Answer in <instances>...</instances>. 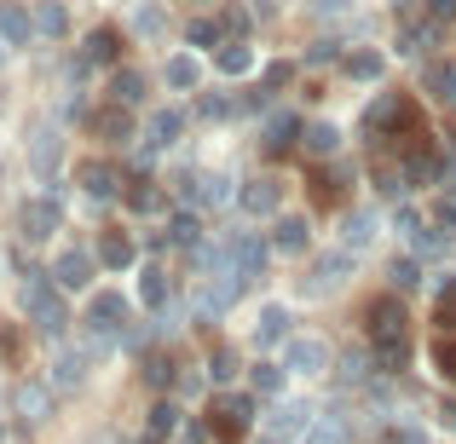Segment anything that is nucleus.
I'll return each instance as SVG.
<instances>
[{"label":"nucleus","instance_id":"1","mask_svg":"<svg viewBox=\"0 0 456 444\" xmlns=\"http://www.w3.org/2000/svg\"><path fill=\"white\" fill-rule=\"evenodd\" d=\"M23 311H29V323L46 335V341H64V335H69L64 289H53L46 278H29V283H23Z\"/></svg>","mask_w":456,"mask_h":444},{"label":"nucleus","instance_id":"2","mask_svg":"<svg viewBox=\"0 0 456 444\" xmlns=\"http://www.w3.org/2000/svg\"><path fill=\"white\" fill-rule=\"evenodd\" d=\"M266 260H272V248L260 243L255 231H232L220 243V271H225V278H243V283L248 278H266Z\"/></svg>","mask_w":456,"mask_h":444},{"label":"nucleus","instance_id":"3","mask_svg":"<svg viewBox=\"0 0 456 444\" xmlns=\"http://www.w3.org/2000/svg\"><path fill=\"white\" fill-rule=\"evenodd\" d=\"M312 422H318V416H312L306 399H283L278 410L266 416V439H272V444H301V439L312 433Z\"/></svg>","mask_w":456,"mask_h":444},{"label":"nucleus","instance_id":"4","mask_svg":"<svg viewBox=\"0 0 456 444\" xmlns=\"http://www.w3.org/2000/svg\"><path fill=\"white\" fill-rule=\"evenodd\" d=\"M283 369H289V375H323V369H330V346H323L318 335H289V341H283Z\"/></svg>","mask_w":456,"mask_h":444},{"label":"nucleus","instance_id":"5","mask_svg":"<svg viewBox=\"0 0 456 444\" xmlns=\"http://www.w3.org/2000/svg\"><path fill=\"white\" fill-rule=\"evenodd\" d=\"M93 278H99V260H93L87 248H64V254L53 260V283H58L64 295H81Z\"/></svg>","mask_w":456,"mask_h":444},{"label":"nucleus","instance_id":"6","mask_svg":"<svg viewBox=\"0 0 456 444\" xmlns=\"http://www.w3.org/2000/svg\"><path fill=\"white\" fill-rule=\"evenodd\" d=\"M87 364H93V352H81V346H58L46 387H53V392H81V387H87Z\"/></svg>","mask_w":456,"mask_h":444},{"label":"nucleus","instance_id":"7","mask_svg":"<svg viewBox=\"0 0 456 444\" xmlns=\"http://www.w3.org/2000/svg\"><path fill=\"white\" fill-rule=\"evenodd\" d=\"M64 225V208H58V197H29L18 214V231L29 237V243H46V237Z\"/></svg>","mask_w":456,"mask_h":444},{"label":"nucleus","instance_id":"8","mask_svg":"<svg viewBox=\"0 0 456 444\" xmlns=\"http://www.w3.org/2000/svg\"><path fill=\"white\" fill-rule=\"evenodd\" d=\"M12 410H18L23 427H41L46 416H53V387H46V381H23V387L12 392Z\"/></svg>","mask_w":456,"mask_h":444},{"label":"nucleus","instance_id":"9","mask_svg":"<svg viewBox=\"0 0 456 444\" xmlns=\"http://www.w3.org/2000/svg\"><path fill=\"white\" fill-rule=\"evenodd\" d=\"M93 133L104 139V145H127V139H134V110H127V104H99V110H93Z\"/></svg>","mask_w":456,"mask_h":444},{"label":"nucleus","instance_id":"10","mask_svg":"<svg viewBox=\"0 0 456 444\" xmlns=\"http://www.w3.org/2000/svg\"><path fill=\"white\" fill-rule=\"evenodd\" d=\"M214 422H220V433H248L255 427V392H225L214 404Z\"/></svg>","mask_w":456,"mask_h":444},{"label":"nucleus","instance_id":"11","mask_svg":"<svg viewBox=\"0 0 456 444\" xmlns=\"http://www.w3.org/2000/svg\"><path fill=\"white\" fill-rule=\"evenodd\" d=\"M122 323H127V300L122 295H93V306H87V329L93 335H122Z\"/></svg>","mask_w":456,"mask_h":444},{"label":"nucleus","instance_id":"12","mask_svg":"<svg viewBox=\"0 0 456 444\" xmlns=\"http://www.w3.org/2000/svg\"><path fill=\"white\" fill-rule=\"evenodd\" d=\"M346 278H353V254H346V248H335V254H323L318 266H312V295H330V289H341Z\"/></svg>","mask_w":456,"mask_h":444},{"label":"nucleus","instance_id":"13","mask_svg":"<svg viewBox=\"0 0 456 444\" xmlns=\"http://www.w3.org/2000/svg\"><path fill=\"white\" fill-rule=\"evenodd\" d=\"M0 41L6 46H29L35 41V12H23L18 0H0Z\"/></svg>","mask_w":456,"mask_h":444},{"label":"nucleus","instance_id":"14","mask_svg":"<svg viewBox=\"0 0 456 444\" xmlns=\"http://www.w3.org/2000/svg\"><path fill=\"white\" fill-rule=\"evenodd\" d=\"M81 190H87L93 202H116L122 197V174H116L110 162H87L81 167Z\"/></svg>","mask_w":456,"mask_h":444},{"label":"nucleus","instance_id":"15","mask_svg":"<svg viewBox=\"0 0 456 444\" xmlns=\"http://www.w3.org/2000/svg\"><path fill=\"white\" fill-rule=\"evenodd\" d=\"M179 133H185V110H174V104H167V110H151V116H145V139H151V150H167Z\"/></svg>","mask_w":456,"mask_h":444},{"label":"nucleus","instance_id":"16","mask_svg":"<svg viewBox=\"0 0 456 444\" xmlns=\"http://www.w3.org/2000/svg\"><path fill=\"white\" fill-rule=\"evenodd\" d=\"M301 150L312 156V162H330V156L341 150V127L335 122H306L301 127Z\"/></svg>","mask_w":456,"mask_h":444},{"label":"nucleus","instance_id":"17","mask_svg":"<svg viewBox=\"0 0 456 444\" xmlns=\"http://www.w3.org/2000/svg\"><path fill=\"white\" fill-rule=\"evenodd\" d=\"M370 335H376V341H404V306L393 295L370 306Z\"/></svg>","mask_w":456,"mask_h":444},{"label":"nucleus","instance_id":"18","mask_svg":"<svg viewBox=\"0 0 456 444\" xmlns=\"http://www.w3.org/2000/svg\"><path fill=\"white\" fill-rule=\"evenodd\" d=\"M237 202H243V214H278L283 190H278V179H248V185L237 190Z\"/></svg>","mask_w":456,"mask_h":444},{"label":"nucleus","instance_id":"19","mask_svg":"<svg viewBox=\"0 0 456 444\" xmlns=\"http://www.w3.org/2000/svg\"><path fill=\"white\" fill-rule=\"evenodd\" d=\"M370 243H376V214H370V208H353L341 220V248H346V254H358V248H370Z\"/></svg>","mask_w":456,"mask_h":444},{"label":"nucleus","instance_id":"20","mask_svg":"<svg viewBox=\"0 0 456 444\" xmlns=\"http://www.w3.org/2000/svg\"><path fill=\"white\" fill-rule=\"evenodd\" d=\"M162 81H167L174 93H197V81H202V64H197L191 52H174V58L162 64Z\"/></svg>","mask_w":456,"mask_h":444},{"label":"nucleus","instance_id":"21","mask_svg":"<svg viewBox=\"0 0 456 444\" xmlns=\"http://www.w3.org/2000/svg\"><path fill=\"white\" fill-rule=\"evenodd\" d=\"M272 248H278V254H301L306 248V220L301 214H283V220L272 225Z\"/></svg>","mask_w":456,"mask_h":444},{"label":"nucleus","instance_id":"22","mask_svg":"<svg viewBox=\"0 0 456 444\" xmlns=\"http://www.w3.org/2000/svg\"><path fill=\"white\" fill-rule=\"evenodd\" d=\"M110 99H116V104H127V110H134V104L145 99V76H139L134 64H116V76H110Z\"/></svg>","mask_w":456,"mask_h":444},{"label":"nucleus","instance_id":"23","mask_svg":"<svg viewBox=\"0 0 456 444\" xmlns=\"http://www.w3.org/2000/svg\"><path fill=\"white\" fill-rule=\"evenodd\" d=\"M346 439H353V422H346L341 410H330V416H318V422H312V433L301 444H346Z\"/></svg>","mask_w":456,"mask_h":444},{"label":"nucleus","instance_id":"24","mask_svg":"<svg viewBox=\"0 0 456 444\" xmlns=\"http://www.w3.org/2000/svg\"><path fill=\"white\" fill-rule=\"evenodd\" d=\"M29 167H35L41 179L58 167V133H53V127H35V139H29Z\"/></svg>","mask_w":456,"mask_h":444},{"label":"nucleus","instance_id":"25","mask_svg":"<svg viewBox=\"0 0 456 444\" xmlns=\"http://www.w3.org/2000/svg\"><path fill=\"white\" fill-rule=\"evenodd\" d=\"M255 341H260V346H278V341H289V306H266V311H260V323H255Z\"/></svg>","mask_w":456,"mask_h":444},{"label":"nucleus","instance_id":"26","mask_svg":"<svg viewBox=\"0 0 456 444\" xmlns=\"http://www.w3.org/2000/svg\"><path fill=\"white\" fill-rule=\"evenodd\" d=\"M341 64H346V76H353V81H381V69H387V58H381L376 46H358V52H346Z\"/></svg>","mask_w":456,"mask_h":444},{"label":"nucleus","instance_id":"27","mask_svg":"<svg viewBox=\"0 0 456 444\" xmlns=\"http://www.w3.org/2000/svg\"><path fill=\"white\" fill-rule=\"evenodd\" d=\"M232 197H237V185L225 174H202L197 179V208H225Z\"/></svg>","mask_w":456,"mask_h":444},{"label":"nucleus","instance_id":"28","mask_svg":"<svg viewBox=\"0 0 456 444\" xmlns=\"http://www.w3.org/2000/svg\"><path fill=\"white\" fill-rule=\"evenodd\" d=\"M214 64H220L225 76H248V69H255V46L248 41H225L220 52H214Z\"/></svg>","mask_w":456,"mask_h":444},{"label":"nucleus","instance_id":"29","mask_svg":"<svg viewBox=\"0 0 456 444\" xmlns=\"http://www.w3.org/2000/svg\"><path fill=\"white\" fill-rule=\"evenodd\" d=\"M81 58H87V64H116V58H122V35H116V29H93Z\"/></svg>","mask_w":456,"mask_h":444},{"label":"nucleus","instance_id":"30","mask_svg":"<svg viewBox=\"0 0 456 444\" xmlns=\"http://www.w3.org/2000/svg\"><path fill=\"white\" fill-rule=\"evenodd\" d=\"M99 260H104L110 271H127V266H134V243H127L122 231H104V237H99Z\"/></svg>","mask_w":456,"mask_h":444},{"label":"nucleus","instance_id":"31","mask_svg":"<svg viewBox=\"0 0 456 444\" xmlns=\"http://www.w3.org/2000/svg\"><path fill=\"white\" fill-rule=\"evenodd\" d=\"M295 133H301V122H295V116H272V122H266V150H272V156H283L289 145H301Z\"/></svg>","mask_w":456,"mask_h":444},{"label":"nucleus","instance_id":"32","mask_svg":"<svg viewBox=\"0 0 456 444\" xmlns=\"http://www.w3.org/2000/svg\"><path fill=\"white\" fill-rule=\"evenodd\" d=\"M167 231H174L179 248H202V243H208V237H202V214L197 208H191V214H174V225H167Z\"/></svg>","mask_w":456,"mask_h":444},{"label":"nucleus","instance_id":"33","mask_svg":"<svg viewBox=\"0 0 456 444\" xmlns=\"http://www.w3.org/2000/svg\"><path fill=\"white\" fill-rule=\"evenodd\" d=\"M445 231H434V225H416V231H411V254L416 260H439V254H445Z\"/></svg>","mask_w":456,"mask_h":444},{"label":"nucleus","instance_id":"34","mask_svg":"<svg viewBox=\"0 0 456 444\" xmlns=\"http://www.w3.org/2000/svg\"><path fill=\"white\" fill-rule=\"evenodd\" d=\"M411 364V341H376V369L381 375H399Z\"/></svg>","mask_w":456,"mask_h":444},{"label":"nucleus","instance_id":"35","mask_svg":"<svg viewBox=\"0 0 456 444\" xmlns=\"http://www.w3.org/2000/svg\"><path fill=\"white\" fill-rule=\"evenodd\" d=\"M370 364H376V358H370V352H346L341 364H335V381H341V387H364Z\"/></svg>","mask_w":456,"mask_h":444},{"label":"nucleus","instance_id":"36","mask_svg":"<svg viewBox=\"0 0 456 444\" xmlns=\"http://www.w3.org/2000/svg\"><path fill=\"white\" fill-rule=\"evenodd\" d=\"M283 375H289L283 364H255V375H248L255 399H272V392H283Z\"/></svg>","mask_w":456,"mask_h":444},{"label":"nucleus","instance_id":"37","mask_svg":"<svg viewBox=\"0 0 456 444\" xmlns=\"http://www.w3.org/2000/svg\"><path fill=\"white\" fill-rule=\"evenodd\" d=\"M139 300H145V306H167V271L162 266H145V278H139Z\"/></svg>","mask_w":456,"mask_h":444},{"label":"nucleus","instance_id":"38","mask_svg":"<svg viewBox=\"0 0 456 444\" xmlns=\"http://www.w3.org/2000/svg\"><path fill=\"white\" fill-rule=\"evenodd\" d=\"M64 29H69V12H64V6H53V0H46V6L35 12V35H53V41H58V35H64Z\"/></svg>","mask_w":456,"mask_h":444},{"label":"nucleus","instance_id":"39","mask_svg":"<svg viewBox=\"0 0 456 444\" xmlns=\"http://www.w3.org/2000/svg\"><path fill=\"white\" fill-rule=\"evenodd\" d=\"M422 81H428L434 93H445V99L456 104V64H428V69H422Z\"/></svg>","mask_w":456,"mask_h":444},{"label":"nucleus","instance_id":"40","mask_svg":"<svg viewBox=\"0 0 456 444\" xmlns=\"http://www.w3.org/2000/svg\"><path fill=\"white\" fill-rule=\"evenodd\" d=\"M174 427H179V404H156V410H151V439H167V433H174Z\"/></svg>","mask_w":456,"mask_h":444},{"label":"nucleus","instance_id":"41","mask_svg":"<svg viewBox=\"0 0 456 444\" xmlns=\"http://www.w3.org/2000/svg\"><path fill=\"white\" fill-rule=\"evenodd\" d=\"M237 369H243V364H237V352H232V346H214V358H208V375H214V381H232Z\"/></svg>","mask_w":456,"mask_h":444},{"label":"nucleus","instance_id":"42","mask_svg":"<svg viewBox=\"0 0 456 444\" xmlns=\"http://www.w3.org/2000/svg\"><path fill=\"white\" fill-rule=\"evenodd\" d=\"M191 41H197V46H220V35H225V23H214V18H197V23H191Z\"/></svg>","mask_w":456,"mask_h":444},{"label":"nucleus","instance_id":"43","mask_svg":"<svg viewBox=\"0 0 456 444\" xmlns=\"http://www.w3.org/2000/svg\"><path fill=\"white\" fill-rule=\"evenodd\" d=\"M127 208H134V214H156V208H162V197H156L151 185H134V190H127Z\"/></svg>","mask_w":456,"mask_h":444},{"label":"nucleus","instance_id":"44","mask_svg":"<svg viewBox=\"0 0 456 444\" xmlns=\"http://www.w3.org/2000/svg\"><path fill=\"white\" fill-rule=\"evenodd\" d=\"M145 381H151V387H167V381H174V364H167L162 352H151L145 358Z\"/></svg>","mask_w":456,"mask_h":444},{"label":"nucleus","instance_id":"45","mask_svg":"<svg viewBox=\"0 0 456 444\" xmlns=\"http://www.w3.org/2000/svg\"><path fill=\"white\" fill-rule=\"evenodd\" d=\"M393 283H399V289H416V283H422V266H416V254H411V260H393Z\"/></svg>","mask_w":456,"mask_h":444},{"label":"nucleus","instance_id":"46","mask_svg":"<svg viewBox=\"0 0 456 444\" xmlns=\"http://www.w3.org/2000/svg\"><path fill=\"white\" fill-rule=\"evenodd\" d=\"M404 179H411L404 167H381V174H376V190H381V197H399V190H404Z\"/></svg>","mask_w":456,"mask_h":444},{"label":"nucleus","instance_id":"47","mask_svg":"<svg viewBox=\"0 0 456 444\" xmlns=\"http://www.w3.org/2000/svg\"><path fill=\"white\" fill-rule=\"evenodd\" d=\"M434 364L445 381H456V341H434Z\"/></svg>","mask_w":456,"mask_h":444},{"label":"nucleus","instance_id":"48","mask_svg":"<svg viewBox=\"0 0 456 444\" xmlns=\"http://www.w3.org/2000/svg\"><path fill=\"white\" fill-rule=\"evenodd\" d=\"M422 12H428V23H439V29H445V23L456 18V0H422Z\"/></svg>","mask_w":456,"mask_h":444},{"label":"nucleus","instance_id":"49","mask_svg":"<svg viewBox=\"0 0 456 444\" xmlns=\"http://www.w3.org/2000/svg\"><path fill=\"white\" fill-rule=\"evenodd\" d=\"M139 35H151V41H162V35H167V18H162V12H139Z\"/></svg>","mask_w":456,"mask_h":444},{"label":"nucleus","instance_id":"50","mask_svg":"<svg viewBox=\"0 0 456 444\" xmlns=\"http://www.w3.org/2000/svg\"><path fill=\"white\" fill-rule=\"evenodd\" d=\"M381 444H428V433H422V427H387Z\"/></svg>","mask_w":456,"mask_h":444},{"label":"nucleus","instance_id":"51","mask_svg":"<svg viewBox=\"0 0 456 444\" xmlns=\"http://www.w3.org/2000/svg\"><path fill=\"white\" fill-rule=\"evenodd\" d=\"M439 323H451V329H456V283L439 295Z\"/></svg>","mask_w":456,"mask_h":444},{"label":"nucleus","instance_id":"52","mask_svg":"<svg viewBox=\"0 0 456 444\" xmlns=\"http://www.w3.org/2000/svg\"><path fill=\"white\" fill-rule=\"evenodd\" d=\"M248 23H255V18H248L243 6H232V12H225V29H232V35H248Z\"/></svg>","mask_w":456,"mask_h":444},{"label":"nucleus","instance_id":"53","mask_svg":"<svg viewBox=\"0 0 456 444\" xmlns=\"http://www.w3.org/2000/svg\"><path fill=\"white\" fill-rule=\"evenodd\" d=\"M445 422H451V427H456V404H451V410H445Z\"/></svg>","mask_w":456,"mask_h":444},{"label":"nucleus","instance_id":"54","mask_svg":"<svg viewBox=\"0 0 456 444\" xmlns=\"http://www.w3.org/2000/svg\"><path fill=\"white\" fill-rule=\"evenodd\" d=\"M0 444H6V422H0Z\"/></svg>","mask_w":456,"mask_h":444},{"label":"nucleus","instance_id":"55","mask_svg":"<svg viewBox=\"0 0 456 444\" xmlns=\"http://www.w3.org/2000/svg\"><path fill=\"white\" fill-rule=\"evenodd\" d=\"M0 392H6V375H0Z\"/></svg>","mask_w":456,"mask_h":444}]
</instances>
